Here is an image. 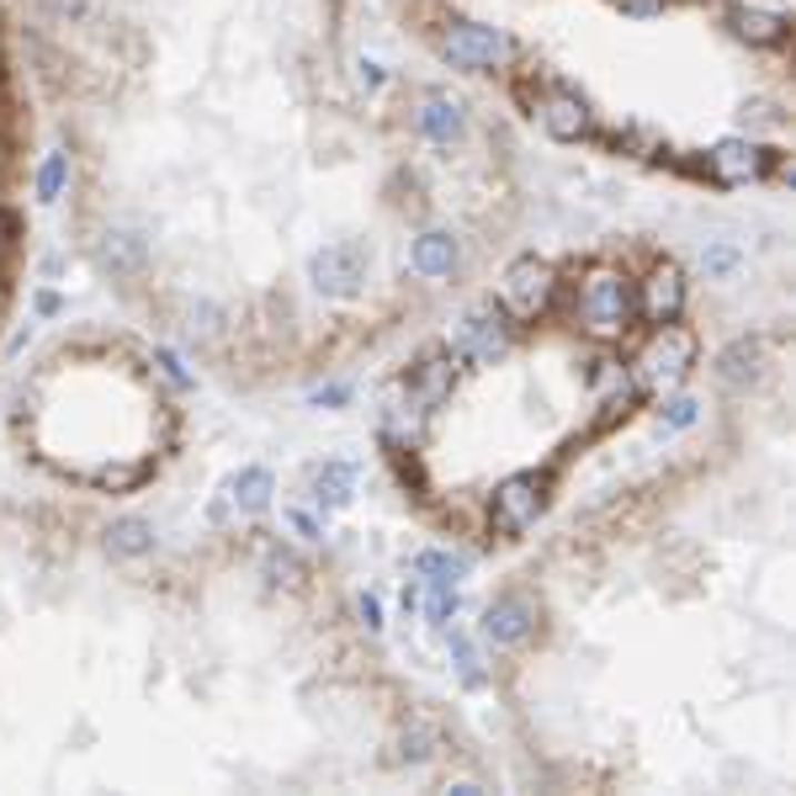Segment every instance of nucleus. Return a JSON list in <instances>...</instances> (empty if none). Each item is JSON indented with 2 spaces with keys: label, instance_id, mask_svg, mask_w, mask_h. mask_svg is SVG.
I'll list each match as a JSON object with an SVG mask.
<instances>
[{
  "label": "nucleus",
  "instance_id": "nucleus-17",
  "mask_svg": "<svg viewBox=\"0 0 796 796\" xmlns=\"http://www.w3.org/2000/svg\"><path fill=\"white\" fill-rule=\"evenodd\" d=\"M414 574L425 584H457L467 574V553H446V547H431V553H420L410 563Z\"/></svg>",
  "mask_w": 796,
  "mask_h": 796
},
{
  "label": "nucleus",
  "instance_id": "nucleus-27",
  "mask_svg": "<svg viewBox=\"0 0 796 796\" xmlns=\"http://www.w3.org/2000/svg\"><path fill=\"white\" fill-rule=\"evenodd\" d=\"M356 616L366 622V632L383 627V605H377V595H362V601H356Z\"/></svg>",
  "mask_w": 796,
  "mask_h": 796
},
{
  "label": "nucleus",
  "instance_id": "nucleus-14",
  "mask_svg": "<svg viewBox=\"0 0 796 796\" xmlns=\"http://www.w3.org/2000/svg\"><path fill=\"white\" fill-rule=\"evenodd\" d=\"M309 488H314V500L324 510L351 505V494H356V467H351V462H324V467H314Z\"/></svg>",
  "mask_w": 796,
  "mask_h": 796
},
{
  "label": "nucleus",
  "instance_id": "nucleus-26",
  "mask_svg": "<svg viewBox=\"0 0 796 796\" xmlns=\"http://www.w3.org/2000/svg\"><path fill=\"white\" fill-rule=\"evenodd\" d=\"M213 319H218L213 303H197V309H192V324H187V335H213V330H218Z\"/></svg>",
  "mask_w": 796,
  "mask_h": 796
},
{
  "label": "nucleus",
  "instance_id": "nucleus-5",
  "mask_svg": "<svg viewBox=\"0 0 796 796\" xmlns=\"http://www.w3.org/2000/svg\"><path fill=\"white\" fill-rule=\"evenodd\" d=\"M542 510H547V478L542 473H515V478H505L494 488L488 526L500 531V536H526Z\"/></svg>",
  "mask_w": 796,
  "mask_h": 796
},
{
  "label": "nucleus",
  "instance_id": "nucleus-10",
  "mask_svg": "<svg viewBox=\"0 0 796 796\" xmlns=\"http://www.w3.org/2000/svg\"><path fill=\"white\" fill-rule=\"evenodd\" d=\"M679 309H685V276H679V265H653L648 282H643V292H637V314H648L653 324H669V319H679Z\"/></svg>",
  "mask_w": 796,
  "mask_h": 796
},
{
  "label": "nucleus",
  "instance_id": "nucleus-23",
  "mask_svg": "<svg viewBox=\"0 0 796 796\" xmlns=\"http://www.w3.org/2000/svg\"><path fill=\"white\" fill-rule=\"evenodd\" d=\"M425 616H431V627H446V622L457 616V590H452V584H431V601H425Z\"/></svg>",
  "mask_w": 796,
  "mask_h": 796
},
{
  "label": "nucleus",
  "instance_id": "nucleus-25",
  "mask_svg": "<svg viewBox=\"0 0 796 796\" xmlns=\"http://www.w3.org/2000/svg\"><path fill=\"white\" fill-rule=\"evenodd\" d=\"M288 526L298 531L303 542H319V536H324V526H319V521L309 515V510H288Z\"/></svg>",
  "mask_w": 796,
  "mask_h": 796
},
{
  "label": "nucleus",
  "instance_id": "nucleus-6",
  "mask_svg": "<svg viewBox=\"0 0 796 796\" xmlns=\"http://www.w3.org/2000/svg\"><path fill=\"white\" fill-rule=\"evenodd\" d=\"M366 265H372V255H366L362 240L324 244L314 261H309V282H314L324 298H356L366 282Z\"/></svg>",
  "mask_w": 796,
  "mask_h": 796
},
{
  "label": "nucleus",
  "instance_id": "nucleus-3",
  "mask_svg": "<svg viewBox=\"0 0 796 796\" xmlns=\"http://www.w3.org/2000/svg\"><path fill=\"white\" fill-rule=\"evenodd\" d=\"M557 292V271L542 255H521V261L510 265L505 276H500V309L510 319H542L547 314V303H553Z\"/></svg>",
  "mask_w": 796,
  "mask_h": 796
},
{
  "label": "nucleus",
  "instance_id": "nucleus-2",
  "mask_svg": "<svg viewBox=\"0 0 796 796\" xmlns=\"http://www.w3.org/2000/svg\"><path fill=\"white\" fill-rule=\"evenodd\" d=\"M691 366H696V335L691 330H679L675 319L669 324H658L648 335V345L637 351V377L658 393H669L691 377Z\"/></svg>",
  "mask_w": 796,
  "mask_h": 796
},
{
  "label": "nucleus",
  "instance_id": "nucleus-22",
  "mask_svg": "<svg viewBox=\"0 0 796 796\" xmlns=\"http://www.w3.org/2000/svg\"><path fill=\"white\" fill-rule=\"evenodd\" d=\"M435 748H441V733H435L431 723H414L410 733H404V759H414V765H425Z\"/></svg>",
  "mask_w": 796,
  "mask_h": 796
},
{
  "label": "nucleus",
  "instance_id": "nucleus-15",
  "mask_svg": "<svg viewBox=\"0 0 796 796\" xmlns=\"http://www.w3.org/2000/svg\"><path fill=\"white\" fill-rule=\"evenodd\" d=\"M107 553L112 557H149L154 553V526L149 521H139V515H122V521H112L107 526Z\"/></svg>",
  "mask_w": 796,
  "mask_h": 796
},
{
  "label": "nucleus",
  "instance_id": "nucleus-30",
  "mask_svg": "<svg viewBox=\"0 0 796 796\" xmlns=\"http://www.w3.org/2000/svg\"><path fill=\"white\" fill-rule=\"evenodd\" d=\"M160 366H165V377H170L175 387H187V372H181V362H175L170 351H160Z\"/></svg>",
  "mask_w": 796,
  "mask_h": 796
},
{
  "label": "nucleus",
  "instance_id": "nucleus-16",
  "mask_svg": "<svg viewBox=\"0 0 796 796\" xmlns=\"http://www.w3.org/2000/svg\"><path fill=\"white\" fill-rule=\"evenodd\" d=\"M261 574H265V584H282V590H303V580H309L303 557L292 553V547H282V542H271L261 553Z\"/></svg>",
  "mask_w": 796,
  "mask_h": 796
},
{
  "label": "nucleus",
  "instance_id": "nucleus-8",
  "mask_svg": "<svg viewBox=\"0 0 796 796\" xmlns=\"http://www.w3.org/2000/svg\"><path fill=\"white\" fill-rule=\"evenodd\" d=\"M531 627H536V605H531V595H521V590L494 595V605L483 611V643H494V648L526 643Z\"/></svg>",
  "mask_w": 796,
  "mask_h": 796
},
{
  "label": "nucleus",
  "instance_id": "nucleus-7",
  "mask_svg": "<svg viewBox=\"0 0 796 796\" xmlns=\"http://www.w3.org/2000/svg\"><path fill=\"white\" fill-rule=\"evenodd\" d=\"M410 122L431 144H462L467 139V107L452 91H420V101L410 107Z\"/></svg>",
  "mask_w": 796,
  "mask_h": 796
},
{
  "label": "nucleus",
  "instance_id": "nucleus-33",
  "mask_svg": "<svg viewBox=\"0 0 796 796\" xmlns=\"http://www.w3.org/2000/svg\"><path fill=\"white\" fill-rule=\"evenodd\" d=\"M0 187H6V154H0Z\"/></svg>",
  "mask_w": 796,
  "mask_h": 796
},
{
  "label": "nucleus",
  "instance_id": "nucleus-11",
  "mask_svg": "<svg viewBox=\"0 0 796 796\" xmlns=\"http://www.w3.org/2000/svg\"><path fill=\"white\" fill-rule=\"evenodd\" d=\"M457 387V356L446 351V356H425V362L414 366V383H410V410L431 414L446 393Z\"/></svg>",
  "mask_w": 796,
  "mask_h": 796
},
{
  "label": "nucleus",
  "instance_id": "nucleus-13",
  "mask_svg": "<svg viewBox=\"0 0 796 796\" xmlns=\"http://www.w3.org/2000/svg\"><path fill=\"white\" fill-rule=\"evenodd\" d=\"M271 488H276V483H271V473H265V467H244L240 478L229 483V500H218V505H213V521H223V510H229V505L240 510V515H261V510L271 505Z\"/></svg>",
  "mask_w": 796,
  "mask_h": 796
},
{
  "label": "nucleus",
  "instance_id": "nucleus-24",
  "mask_svg": "<svg viewBox=\"0 0 796 796\" xmlns=\"http://www.w3.org/2000/svg\"><path fill=\"white\" fill-rule=\"evenodd\" d=\"M144 473H149L144 462H139V467H107V473H97L91 483H97V488H133V483H144Z\"/></svg>",
  "mask_w": 796,
  "mask_h": 796
},
{
  "label": "nucleus",
  "instance_id": "nucleus-19",
  "mask_svg": "<svg viewBox=\"0 0 796 796\" xmlns=\"http://www.w3.org/2000/svg\"><path fill=\"white\" fill-rule=\"evenodd\" d=\"M101 265L118 271V276L139 271V265H144V240H139V234H107V240H101Z\"/></svg>",
  "mask_w": 796,
  "mask_h": 796
},
{
  "label": "nucleus",
  "instance_id": "nucleus-28",
  "mask_svg": "<svg viewBox=\"0 0 796 796\" xmlns=\"http://www.w3.org/2000/svg\"><path fill=\"white\" fill-rule=\"evenodd\" d=\"M691 420H696V404H691V399H675V404H669V425H675V431H685Z\"/></svg>",
  "mask_w": 796,
  "mask_h": 796
},
{
  "label": "nucleus",
  "instance_id": "nucleus-9",
  "mask_svg": "<svg viewBox=\"0 0 796 796\" xmlns=\"http://www.w3.org/2000/svg\"><path fill=\"white\" fill-rule=\"evenodd\" d=\"M706 165H712V175H717V181H727V187H744V181H759V175L775 165V149L754 144V139H723V144L706 154Z\"/></svg>",
  "mask_w": 796,
  "mask_h": 796
},
{
  "label": "nucleus",
  "instance_id": "nucleus-29",
  "mask_svg": "<svg viewBox=\"0 0 796 796\" xmlns=\"http://www.w3.org/2000/svg\"><path fill=\"white\" fill-rule=\"evenodd\" d=\"M706 271H733V250H727V244H717V250L706 255Z\"/></svg>",
  "mask_w": 796,
  "mask_h": 796
},
{
  "label": "nucleus",
  "instance_id": "nucleus-12",
  "mask_svg": "<svg viewBox=\"0 0 796 796\" xmlns=\"http://www.w3.org/2000/svg\"><path fill=\"white\" fill-rule=\"evenodd\" d=\"M410 261H414V271H420V276H435V282H446V276H452V271L462 265V244L452 240L446 229H425V234L414 240Z\"/></svg>",
  "mask_w": 796,
  "mask_h": 796
},
{
  "label": "nucleus",
  "instance_id": "nucleus-32",
  "mask_svg": "<svg viewBox=\"0 0 796 796\" xmlns=\"http://www.w3.org/2000/svg\"><path fill=\"white\" fill-rule=\"evenodd\" d=\"M11 234H17V218L0 213V244H11Z\"/></svg>",
  "mask_w": 796,
  "mask_h": 796
},
{
  "label": "nucleus",
  "instance_id": "nucleus-31",
  "mask_svg": "<svg viewBox=\"0 0 796 796\" xmlns=\"http://www.w3.org/2000/svg\"><path fill=\"white\" fill-rule=\"evenodd\" d=\"M340 399H345V387H319L314 393V404H340Z\"/></svg>",
  "mask_w": 796,
  "mask_h": 796
},
{
  "label": "nucleus",
  "instance_id": "nucleus-21",
  "mask_svg": "<svg viewBox=\"0 0 796 796\" xmlns=\"http://www.w3.org/2000/svg\"><path fill=\"white\" fill-rule=\"evenodd\" d=\"M452 664H457V679L467 691H478L483 685V669H478V648L467 643V637H452Z\"/></svg>",
  "mask_w": 796,
  "mask_h": 796
},
{
  "label": "nucleus",
  "instance_id": "nucleus-4",
  "mask_svg": "<svg viewBox=\"0 0 796 796\" xmlns=\"http://www.w3.org/2000/svg\"><path fill=\"white\" fill-rule=\"evenodd\" d=\"M510 345H515V324L505 319V309H473V314L462 319L457 330H452V356L457 362H473V366H494L500 356H510Z\"/></svg>",
  "mask_w": 796,
  "mask_h": 796
},
{
  "label": "nucleus",
  "instance_id": "nucleus-18",
  "mask_svg": "<svg viewBox=\"0 0 796 796\" xmlns=\"http://www.w3.org/2000/svg\"><path fill=\"white\" fill-rule=\"evenodd\" d=\"M717 377H723L727 387L759 377V340H738V345H727L723 362H717Z\"/></svg>",
  "mask_w": 796,
  "mask_h": 796
},
{
  "label": "nucleus",
  "instance_id": "nucleus-20",
  "mask_svg": "<svg viewBox=\"0 0 796 796\" xmlns=\"http://www.w3.org/2000/svg\"><path fill=\"white\" fill-rule=\"evenodd\" d=\"M64 187H70V154H49V160L38 165V197H43V202H59Z\"/></svg>",
  "mask_w": 796,
  "mask_h": 796
},
{
  "label": "nucleus",
  "instance_id": "nucleus-1",
  "mask_svg": "<svg viewBox=\"0 0 796 796\" xmlns=\"http://www.w3.org/2000/svg\"><path fill=\"white\" fill-rule=\"evenodd\" d=\"M574 319L595 340H622L632 330V319H637V292H632V282L622 271L595 265L580 282V292H574Z\"/></svg>",
  "mask_w": 796,
  "mask_h": 796
}]
</instances>
